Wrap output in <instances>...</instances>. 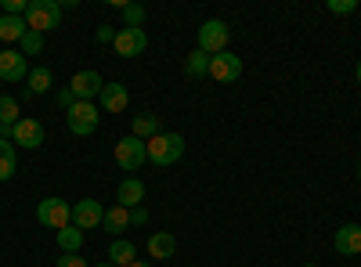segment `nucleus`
<instances>
[{
    "label": "nucleus",
    "instance_id": "15",
    "mask_svg": "<svg viewBox=\"0 0 361 267\" xmlns=\"http://www.w3.org/2000/svg\"><path fill=\"white\" fill-rule=\"evenodd\" d=\"M177 253V239L170 231H152L148 235V256L152 260H170Z\"/></svg>",
    "mask_w": 361,
    "mask_h": 267
},
{
    "label": "nucleus",
    "instance_id": "37",
    "mask_svg": "<svg viewBox=\"0 0 361 267\" xmlns=\"http://www.w3.org/2000/svg\"><path fill=\"white\" fill-rule=\"evenodd\" d=\"M300 267H318V263H300Z\"/></svg>",
    "mask_w": 361,
    "mask_h": 267
},
{
    "label": "nucleus",
    "instance_id": "11",
    "mask_svg": "<svg viewBox=\"0 0 361 267\" xmlns=\"http://www.w3.org/2000/svg\"><path fill=\"white\" fill-rule=\"evenodd\" d=\"M29 76V58L15 47H4L0 51V80H8V83H18Z\"/></svg>",
    "mask_w": 361,
    "mask_h": 267
},
{
    "label": "nucleus",
    "instance_id": "5",
    "mask_svg": "<svg viewBox=\"0 0 361 267\" xmlns=\"http://www.w3.org/2000/svg\"><path fill=\"white\" fill-rule=\"evenodd\" d=\"M228 40H231L228 22L209 18V22H202V25H199V51H206L209 58L221 54V51H228Z\"/></svg>",
    "mask_w": 361,
    "mask_h": 267
},
{
    "label": "nucleus",
    "instance_id": "18",
    "mask_svg": "<svg viewBox=\"0 0 361 267\" xmlns=\"http://www.w3.org/2000/svg\"><path fill=\"white\" fill-rule=\"evenodd\" d=\"M130 134H134V137H141V141H152L156 134H163V123H159V116H152V112H141V116H134V123H130Z\"/></svg>",
    "mask_w": 361,
    "mask_h": 267
},
{
    "label": "nucleus",
    "instance_id": "35",
    "mask_svg": "<svg viewBox=\"0 0 361 267\" xmlns=\"http://www.w3.org/2000/svg\"><path fill=\"white\" fill-rule=\"evenodd\" d=\"M357 83H361V62H357Z\"/></svg>",
    "mask_w": 361,
    "mask_h": 267
},
{
    "label": "nucleus",
    "instance_id": "9",
    "mask_svg": "<svg viewBox=\"0 0 361 267\" xmlns=\"http://www.w3.org/2000/svg\"><path fill=\"white\" fill-rule=\"evenodd\" d=\"M69 91L76 94V101H94V98L105 91V80H102L94 69H80V73L69 80Z\"/></svg>",
    "mask_w": 361,
    "mask_h": 267
},
{
    "label": "nucleus",
    "instance_id": "8",
    "mask_svg": "<svg viewBox=\"0 0 361 267\" xmlns=\"http://www.w3.org/2000/svg\"><path fill=\"white\" fill-rule=\"evenodd\" d=\"M112 47H116V54L119 58H137V54H145V47H148V33L145 29H116V40H112Z\"/></svg>",
    "mask_w": 361,
    "mask_h": 267
},
{
    "label": "nucleus",
    "instance_id": "26",
    "mask_svg": "<svg viewBox=\"0 0 361 267\" xmlns=\"http://www.w3.org/2000/svg\"><path fill=\"white\" fill-rule=\"evenodd\" d=\"M18 51H22L25 58H37V54L44 51V37H40V33H33V29H29V33L22 37V44H18Z\"/></svg>",
    "mask_w": 361,
    "mask_h": 267
},
{
    "label": "nucleus",
    "instance_id": "17",
    "mask_svg": "<svg viewBox=\"0 0 361 267\" xmlns=\"http://www.w3.org/2000/svg\"><path fill=\"white\" fill-rule=\"evenodd\" d=\"M336 253H343V256L361 253V224H343L336 231Z\"/></svg>",
    "mask_w": 361,
    "mask_h": 267
},
{
    "label": "nucleus",
    "instance_id": "23",
    "mask_svg": "<svg viewBox=\"0 0 361 267\" xmlns=\"http://www.w3.org/2000/svg\"><path fill=\"white\" fill-rule=\"evenodd\" d=\"M80 246H83V231L76 224L58 231V249H62V253H80Z\"/></svg>",
    "mask_w": 361,
    "mask_h": 267
},
{
    "label": "nucleus",
    "instance_id": "27",
    "mask_svg": "<svg viewBox=\"0 0 361 267\" xmlns=\"http://www.w3.org/2000/svg\"><path fill=\"white\" fill-rule=\"evenodd\" d=\"M123 25L127 29H141L145 25V8L141 4H123Z\"/></svg>",
    "mask_w": 361,
    "mask_h": 267
},
{
    "label": "nucleus",
    "instance_id": "12",
    "mask_svg": "<svg viewBox=\"0 0 361 267\" xmlns=\"http://www.w3.org/2000/svg\"><path fill=\"white\" fill-rule=\"evenodd\" d=\"M102 221H105V206H102L98 199H80V202L73 206V224H76L80 231L98 228Z\"/></svg>",
    "mask_w": 361,
    "mask_h": 267
},
{
    "label": "nucleus",
    "instance_id": "32",
    "mask_svg": "<svg viewBox=\"0 0 361 267\" xmlns=\"http://www.w3.org/2000/svg\"><path fill=\"white\" fill-rule=\"evenodd\" d=\"M130 224H148V213H145V206H134V210H130Z\"/></svg>",
    "mask_w": 361,
    "mask_h": 267
},
{
    "label": "nucleus",
    "instance_id": "7",
    "mask_svg": "<svg viewBox=\"0 0 361 267\" xmlns=\"http://www.w3.org/2000/svg\"><path fill=\"white\" fill-rule=\"evenodd\" d=\"M238 76H243V58H238L235 51H221L209 58V80L217 83H235Z\"/></svg>",
    "mask_w": 361,
    "mask_h": 267
},
{
    "label": "nucleus",
    "instance_id": "20",
    "mask_svg": "<svg viewBox=\"0 0 361 267\" xmlns=\"http://www.w3.org/2000/svg\"><path fill=\"white\" fill-rule=\"evenodd\" d=\"M134 256H137V246H134L130 239H116V242L109 246V263H116V267H130Z\"/></svg>",
    "mask_w": 361,
    "mask_h": 267
},
{
    "label": "nucleus",
    "instance_id": "14",
    "mask_svg": "<svg viewBox=\"0 0 361 267\" xmlns=\"http://www.w3.org/2000/svg\"><path fill=\"white\" fill-rule=\"evenodd\" d=\"M98 101H102L105 112H123L130 105V91L123 83H105V91L98 94Z\"/></svg>",
    "mask_w": 361,
    "mask_h": 267
},
{
    "label": "nucleus",
    "instance_id": "2",
    "mask_svg": "<svg viewBox=\"0 0 361 267\" xmlns=\"http://www.w3.org/2000/svg\"><path fill=\"white\" fill-rule=\"evenodd\" d=\"M25 25L33 33H47V29L62 25V4L58 0H29V11H25Z\"/></svg>",
    "mask_w": 361,
    "mask_h": 267
},
{
    "label": "nucleus",
    "instance_id": "33",
    "mask_svg": "<svg viewBox=\"0 0 361 267\" xmlns=\"http://www.w3.org/2000/svg\"><path fill=\"white\" fill-rule=\"evenodd\" d=\"M130 267H152V263H148V260H134Z\"/></svg>",
    "mask_w": 361,
    "mask_h": 267
},
{
    "label": "nucleus",
    "instance_id": "21",
    "mask_svg": "<svg viewBox=\"0 0 361 267\" xmlns=\"http://www.w3.org/2000/svg\"><path fill=\"white\" fill-rule=\"evenodd\" d=\"M15 170H18V148L0 137V181H11Z\"/></svg>",
    "mask_w": 361,
    "mask_h": 267
},
{
    "label": "nucleus",
    "instance_id": "1",
    "mask_svg": "<svg viewBox=\"0 0 361 267\" xmlns=\"http://www.w3.org/2000/svg\"><path fill=\"white\" fill-rule=\"evenodd\" d=\"M145 148H148V163L152 166H173L180 156H185V137L163 130L152 141H145Z\"/></svg>",
    "mask_w": 361,
    "mask_h": 267
},
{
    "label": "nucleus",
    "instance_id": "16",
    "mask_svg": "<svg viewBox=\"0 0 361 267\" xmlns=\"http://www.w3.org/2000/svg\"><path fill=\"white\" fill-rule=\"evenodd\" d=\"M116 199H119V206H123V210H134V206H141V202H145L141 177H127V181L116 188Z\"/></svg>",
    "mask_w": 361,
    "mask_h": 267
},
{
    "label": "nucleus",
    "instance_id": "25",
    "mask_svg": "<svg viewBox=\"0 0 361 267\" xmlns=\"http://www.w3.org/2000/svg\"><path fill=\"white\" fill-rule=\"evenodd\" d=\"M18 120H22V116H18V98L0 94V123H4V127H15Z\"/></svg>",
    "mask_w": 361,
    "mask_h": 267
},
{
    "label": "nucleus",
    "instance_id": "30",
    "mask_svg": "<svg viewBox=\"0 0 361 267\" xmlns=\"http://www.w3.org/2000/svg\"><path fill=\"white\" fill-rule=\"evenodd\" d=\"M58 105H62V108H66V112H69V108H73V105H76V94H73V91H69V87H62V91H58Z\"/></svg>",
    "mask_w": 361,
    "mask_h": 267
},
{
    "label": "nucleus",
    "instance_id": "6",
    "mask_svg": "<svg viewBox=\"0 0 361 267\" xmlns=\"http://www.w3.org/2000/svg\"><path fill=\"white\" fill-rule=\"evenodd\" d=\"M66 120H69V130L76 134V137H87V134H94L98 130V105L94 101H76L69 112H66Z\"/></svg>",
    "mask_w": 361,
    "mask_h": 267
},
{
    "label": "nucleus",
    "instance_id": "13",
    "mask_svg": "<svg viewBox=\"0 0 361 267\" xmlns=\"http://www.w3.org/2000/svg\"><path fill=\"white\" fill-rule=\"evenodd\" d=\"M25 83H29V87L18 94V101H29V98H37V94H47L51 87H54V73H51L47 66H37V69H29Z\"/></svg>",
    "mask_w": 361,
    "mask_h": 267
},
{
    "label": "nucleus",
    "instance_id": "19",
    "mask_svg": "<svg viewBox=\"0 0 361 267\" xmlns=\"http://www.w3.org/2000/svg\"><path fill=\"white\" fill-rule=\"evenodd\" d=\"M25 33H29L25 18H18V15H0V40H4V44H22Z\"/></svg>",
    "mask_w": 361,
    "mask_h": 267
},
{
    "label": "nucleus",
    "instance_id": "31",
    "mask_svg": "<svg viewBox=\"0 0 361 267\" xmlns=\"http://www.w3.org/2000/svg\"><path fill=\"white\" fill-rule=\"evenodd\" d=\"M98 40H102V44H112V40H116V29H112V25H98Z\"/></svg>",
    "mask_w": 361,
    "mask_h": 267
},
{
    "label": "nucleus",
    "instance_id": "4",
    "mask_svg": "<svg viewBox=\"0 0 361 267\" xmlns=\"http://www.w3.org/2000/svg\"><path fill=\"white\" fill-rule=\"evenodd\" d=\"M37 221H40L44 228H51V231H62V228L73 224V206H69L66 199L51 195V199H44V202L37 206Z\"/></svg>",
    "mask_w": 361,
    "mask_h": 267
},
{
    "label": "nucleus",
    "instance_id": "10",
    "mask_svg": "<svg viewBox=\"0 0 361 267\" xmlns=\"http://www.w3.org/2000/svg\"><path fill=\"white\" fill-rule=\"evenodd\" d=\"M11 144H15V148H40V144H44V123L22 116V120L11 127Z\"/></svg>",
    "mask_w": 361,
    "mask_h": 267
},
{
    "label": "nucleus",
    "instance_id": "34",
    "mask_svg": "<svg viewBox=\"0 0 361 267\" xmlns=\"http://www.w3.org/2000/svg\"><path fill=\"white\" fill-rule=\"evenodd\" d=\"M94 267H116V263H109V260H105V263H94Z\"/></svg>",
    "mask_w": 361,
    "mask_h": 267
},
{
    "label": "nucleus",
    "instance_id": "28",
    "mask_svg": "<svg viewBox=\"0 0 361 267\" xmlns=\"http://www.w3.org/2000/svg\"><path fill=\"white\" fill-rule=\"evenodd\" d=\"M325 8L333 11V15H350L357 8V0H325Z\"/></svg>",
    "mask_w": 361,
    "mask_h": 267
},
{
    "label": "nucleus",
    "instance_id": "29",
    "mask_svg": "<svg viewBox=\"0 0 361 267\" xmlns=\"http://www.w3.org/2000/svg\"><path fill=\"white\" fill-rule=\"evenodd\" d=\"M54 267H90V263H87L80 253H62V260H58Z\"/></svg>",
    "mask_w": 361,
    "mask_h": 267
},
{
    "label": "nucleus",
    "instance_id": "22",
    "mask_svg": "<svg viewBox=\"0 0 361 267\" xmlns=\"http://www.w3.org/2000/svg\"><path fill=\"white\" fill-rule=\"evenodd\" d=\"M102 228L105 231H112V235H119V231H127L130 228V210H123V206H112V210H105V221H102Z\"/></svg>",
    "mask_w": 361,
    "mask_h": 267
},
{
    "label": "nucleus",
    "instance_id": "36",
    "mask_svg": "<svg viewBox=\"0 0 361 267\" xmlns=\"http://www.w3.org/2000/svg\"><path fill=\"white\" fill-rule=\"evenodd\" d=\"M357 181H361V163H357Z\"/></svg>",
    "mask_w": 361,
    "mask_h": 267
},
{
    "label": "nucleus",
    "instance_id": "3",
    "mask_svg": "<svg viewBox=\"0 0 361 267\" xmlns=\"http://www.w3.org/2000/svg\"><path fill=\"white\" fill-rule=\"evenodd\" d=\"M112 156H116L119 170H127V173H134V170H141V166L148 163V148H145V141H141V137L127 134V137H119V141H116V148H112Z\"/></svg>",
    "mask_w": 361,
    "mask_h": 267
},
{
    "label": "nucleus",
    "instance_id": "24",
    "mask_svg": "<svg viewBox=\"0 0 361 267\" xmlns=\"http://www.w3.org/2000/svg\"><path fill=\"white\" fill-rule=\"evenodd\" d=\"M185 73H188L192 80H202V76H209V54L195 47V51L188 54V62H185Z\"/></svg>",
    "mask_w": 361,
    "mask_h": 267
}]
</instances>
